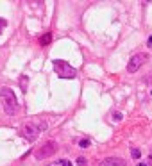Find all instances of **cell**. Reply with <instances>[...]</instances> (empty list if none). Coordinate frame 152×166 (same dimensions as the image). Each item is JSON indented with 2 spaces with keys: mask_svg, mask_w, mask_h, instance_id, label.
<instances>
[{
  "mask_svg": "<svg viewBox=\"0 0 152 166\" xmlns=\"http://www.w3.org/2000/svg\"><path fill=\"white\" fill-rule=\"evenodd\" d=\"M48 123L41 120V118H34V120H31L27 123H23L22 127H20V136L23 139H27V141H36L38 136L41 134L43 130H47Z\"/></svg>",
  "mask_w": 152,
  "mask_h": 166,
  "instance_id": "1",
  "label": "cell"
},
{
  "mask_svg": "<svg viewBox=\"0 0 152 166\" xmlns=\"http://www.w3.org/2000/svg\"><path fill=\"white\" fill-rule=\"evenodd\" d=\"M0 100H2L4 111L7 112V114H15L18 111V100H16V95H15L13 89H9V88L0 89Z\"/></svg>",
  "mask_w": 152,
  "mask_h": 166,
  "instance_id": "2",
  "label": "cell"
},
{
  "mask_svg": "<svg viewBox=\"0 0 152 166\" xmlns=\"http://www.w3.org/2000/svg\"><path fill=\"white\" fill-rule=\"evenodd\" d=\"M54 70L57 71V75L61 79H75L77 77V70L72 64H68L66 61H63V59L54 61Z\"/></svg>",
  "mask_w": 152,
  "mask_h": 166,
  "instance_id": "3",
  "label": "cell"
},
{
  "mask_svg": "<svg viewBox=\"0 0 152 166\" xmlns=\"http://www.w3.org/2000/svg\"><path fill=\"white\" fill-rule=\"evenodd\" d=\"M149 61V54H136L129 59V64H127V71L129 73H136L138 70L143 66V63Z\"/></svg>",
  "mask_w": 152,
  "mask_h": 166,
  "instance_id": "4",
  "label": "cell"
},
{
  "mask_svg": "<svg viewBox=\"0 0 152 166\" xmlns=\"http://www.w3.org/2000/svg\"><path fill=\"white\" fill-rule=\"evenodd\" d=\"M56 150H57V143H56V141H47L41 148L36 150L34 155H36V159H39V161H41V159H47V157H50V155H54Z\"/></svg>",
  "mask_w": 152,
  "mask_h": 166,
  "instance_id": "5",
  "label": "cell"
},
{
  "mask_svg": "<svg viewBox=\"0 0 152 166\" xmlns=\"http://www.w3.org/2000/svg\"><path fill=\"white\" fill-rule=\"evenodd\" d=\"M98 166H127V161H123L122 157H108Z\"/></svg>",
  "mask_w": 152,
  "mask_h": 166,
  "instance_id": "6",
  "label": "cell"
},
{
  "mask_svg": "<svg viewBox=\"0 0 152 166\" xmlns=\"http://www.w3.org/2000/svg\"><path fill=\"white\" fill-rule=\"evenodd\" d=\"M50 39H52V36H50V32H47L43 38H41V45H48L50 43Z\"/></svg>",
  "mask_w": 152,
  "mask_h": 166,
  "instance_id": "7",
  "label": "cell"
},
{
  "mask_svg": "<svg viewBox=\"0 0 152 166\" xmlns=\"http://www.w3.org/2000/svg\"><path fill=\"white\" fill-rule=\"evenodd\" d=\"M131 155H133L134 159H140V155H141V152L138 150V148H133V150H131Z\"/></svg>",
  "mask_w": 152,
  "mask_h": 166,
  "instance_id": "8",
  "label": "cell"
},
{
  "mask_svg": "<svg viewBox=\"0 0 152 166\" xmlns=\"http://www.w3.org/2000/svg\"><path fill=\"white\" fill-rule=\"evenodd\" d=\"M79 147H81V148H88L90 141H88V139H81V141H79Z\"/></svg>",
  "mask_w": 152,
  "mask_h": 166,
  "instance_id": "9",
  "label": "cell"
},
{
  "mask_svg": "<svg viewBox=\"0 0 152 166\" xmlns=\"http://www.w3.org/2000/svg\"><path fill=\"white\" fill-rule=\"evenodd\" d=\"M86 163H88V161H86V157H79L77 159V164L79 166H86Z\"/></svg>",
  "mask_w": 152,
  "mask_h": 166,
  "instance_id": "10",
  "label": "cell"
},
{
  "mask_svg": "<svg viewBox=\"0 0 152 166\" xmlns=\"http://www.w3.org/2000/svg\"><path fill=\"white\" fill-rule=\"evenodd\" d=\"M20 84H22V91H25V86H27V77H22Z\"/></svg>",
  "mask_w": 152,
  "mask_h": 166,
  "instance_id": "11",
  "label": "cell"
},
{
  "mask_svg": "<svg viewBox=\"0 0 152 166\" xmlns=\"http://www.w3.org/2000/svg\"><path fill=\"white\" fill-rule=\"evenodd\" d=\"M113 120L120 122V120H122V114H120V112H113Z\"/></svg>",
  "mask_w": 152,
  "mask_h": 166,
  "instance_id": "12",
  "label": "cell"
},
{
  "mask_svg": "<svg viewBox=\"0 0 152 166\" xmlns=\"http://www.w3.org/2000/svg\"><path fill=\"white\" fill-rule=\"evenodd\" d=\"M5 25H7V22H5V20H2V18H0V30H2V29L5 27Z\"/></svg>",
  "mask_w": 152,
  "mask_h": 166,
  "instance_id": "13",
  "label": "cell"
},
{
  "mask_svg": "<svg viewBox=\"0 0 152 166\" xmlns=\"http://www.w3.org/2000/svg\"><path fill=\"white\" fill-rule=\"evenodd\" d=\"M61 166H72V163L66 161V159H63V161H61Z\"/></svg>",
  "mask_w": 152,
  "mask_h": 166,
  "instance_id": "14",
  "label": "cell"
},
{
  "mask_svg": "<svg viewBox=\"0 0 152 166\" xmlns=\"http://www.w3.org/2000/svg\"><path fill=\"white\" fill-rule=\"evenodd\" d=\"M138 166H147V164H143V163H140V164H138Z\"/></svg>",
  "mask_w": 152,
  "mask_h": 166,
  "instance_id": "15",
  "label": "cell"
},
{
  "mask_svg": "<svg viewBox=\"0 0 152 166\" xmlns=\"http://www.w3.org/2000/svg\"><path fill=\"white\" fill-rule=\"evenodd\" d=\"M150 95H152V89H150Z\"/></svg>",
  "mask_w": 152,
  "mask_h": 166,
  "instance_id": "16",
  "label": "cell"
}]
</instances>
